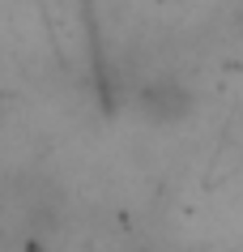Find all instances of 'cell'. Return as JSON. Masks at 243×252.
<instances>
[{
    "mask_svg": "<svg viewBox=\"0 0 243 252\" xmlns=\"http://www.w3.org/2000/svg\"><path fill=\"white\" fill-rule=\"evenodd\" d=\"M141 103V116L154 120V124H175L192 111V90L179 77H149L136 94Z\"/></svg>",
    "mask_w": 243,
    "mask_h": 252,
    "instance_id": "1",
    "label": "cell"
}]
</instances>
